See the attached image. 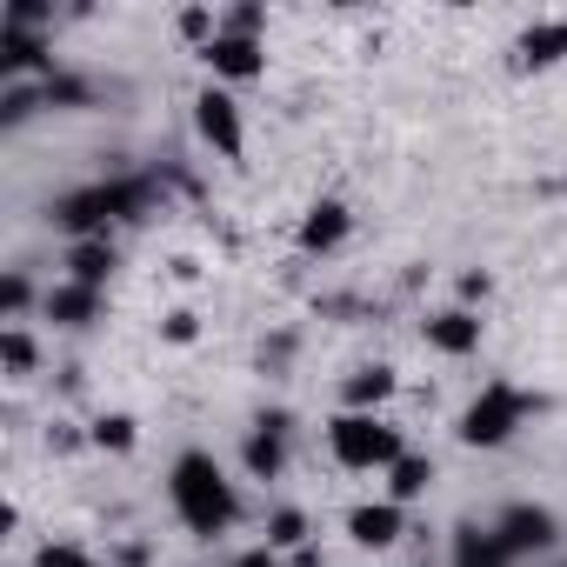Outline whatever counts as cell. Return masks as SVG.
I'll return each instance as SVG.
<instances>
[{
  "mask_svg": "<svg viewBox=\"0 0 567 567\" xmlns=\"http://www.w3.org/2000/svg\"><path fill=\"white\" fill-rule=\"evenodd\" d=\"M167 501H174V514H181V527H187L194 540H220V534L234 527V514H240L234 481H227L220 461L200 454V447H187V454L174 461V474H167Z\"/></svg>",
  "mask_w": 567,
  "mask_h": 567,
  "instance_id": "1",
  "label": "cell"
},
{
  "mask_svg": "<svg viewBox=\"0 0 567 567\" xmlns=\"http://www.w3.org/2000/svg\"><path fill=\"white\" fill-rule=\"evenodd\" d=\"M540 401L534 394H520L514 381H487L474 401H467V414H461V447H501V441H514V427L534 414Z\"/></svg>",
  "mask_w": 567,
  "mask_h": 567,
  "instance_id": "2",
  "label": "cell"
},
{
  "mask_svg": "<svg viewBox=\"0 0 567 567\" xmlns=\"http://www.w3.org/2000/svg\"><path fill=\"white\" fill-rule=\"evenodd\" d=\"M328 447H334V461L341 467H394L408 447H401V427H388L381 414H334L328 421Z\"/></svg>",
  "mask_w": 567,
  "mask_h": 567,
  "instance_id": "3",
  "label": "cell"
},
{
  "mask_svg": "<svg viewBox=\"0 0 567 567\" xmlns=\"http://www.w3.org/2000/svg\"><path fill=\"white\" fill-rule=\"evenodd\" d=\"M194 127H200V141H207L220 161H240V154H247V127H240V107H234L227 87H200V94H194Z\"/></svg>",
  "mask_w": 567,
  "mask_h": 567,
  "instance_id": "4",
  "label": "cell"
},
{
  "mask_svg": "<svg viewBox=\"0 0 567 567\" xmlns=\"http://www.w3.org/2000/svg\"><path fill=\"white\" fill-rule=\"evenodd\" d=\"M48 220L74 240H107V220H114V200H107V181L101 187H74L48 207Z\"/></svg>",
  "mask_w": 567,
  "mask_h": 567,
  "instance_id": "5",
  "label": "cell"
},
{
  "mask_svg": "<svg viewBox=\"0 0 567 567\" xmlns=\"http://www.w3.org/2000/svg\"><path fill=\"white\" fill-rule=\"evenodd\" d=\"M494 534L507 540V554L520 560V554H547L554 540H560V520L547 514V507H534V501H514L501 520H494Z\"/></svg>",
  "mask_w": 567,
  "mask_h": 567,
  "instance_id": "6",
  "label": "cell"
},
{
  "mask_svg": "<svg viewBox=\"0 0 567 567\" xmlns=\"http://www.w3.org/2000/svg\"><path fill=\"white\" fill-rule=\"evenodd\" d=\"M200 61H207L214 81H260V74H267V48L247 41V34H214V41L200 48Z\"/></svg>",
  "mask_w": 567,
  "mask_h": 567,
  "instance_id": "7",
  "label": "cell"
},
{
  "mask_svg": "<svg viewBox=\"0 0 567 567\" xmlns=\"http://www.w3.org/2000/svg\"><path fill=\"white\" fill-rule=\"evenodd\" d=\"M240 461H247L254 481H280V467H288V414H260L247 447H240Z\"/></svg>",
  "mask_w": 567,
  "mask_h": 567,
  "instance_id": "8",
  "label": "cell"
},
{
  "mask_svg": "<svg viewBox=\"0 0 567 567\" xmlns=\"http://www.w3.org/2000/svg\"><path fill=\"white\" fill-rule=\"evenodd\" d=\"M401 534H408V514H401L394 501H361V507L348 514V540L368 547V554H388Z\"/></svg>",
  "mask_w": 567,
  "mask_h": 567,
  "instance_id": "9",
  "label": "cell"
},
{
  "mask_svg": "<svg viewBox=\"0 0 567 567\" xmlns=\"http://www.w3.org/2000/svg\"><path fill=\"white\" fill-rule=\"evenodd\" d=\"M348 227H354L348 200H334V194H328V200H315V207L301 214V234H295V240H301V254H334V247L348 240Z\"/></svg>",
  "mask_w": 567,
  "mask_h": 567,
  "instance_id": "10",
  "label": "cell"
},
{
  "mask_svg": "<svg viewBox=\"0 0 567 567\" xmlns=\"http://www.w3.org/2000/svg\"><path fill=\"white\" fill-rule=\"evenodd\" d=\"M0 74H54V61H48V41L34 34V28H8L0 21Z\"/></svg>",
  "mask_w": 567,
  "mask_h": 567,
  "instance_id": "11",
  "label": "cell"
},
{
  "mask_svg": "<svg viewBox=\"0 0 567 567\" xmlns=\"http://www.w3.org/2000/svg\"><path fill=\"white\" fill-rule=\"evenodd\" d=\"M394 388H401V374H394L388 361H374V368H361V374H348V388H341V401H348V414H381V408L394 401Z\"/></svg>",
  "mask_w": 567,
  "mask_h": 567,
  "instance_id": "12",
  "label": "cell"
},
{
  "mask_svg": "<svg viewBox=\"0 0 567 567\" xmlns=\"http://www.w3.org/2000/svg\"><path fill=\"white\" fill-rule=\"evenodd\" d=\"M48 321L54 328H87V321H101V288H81V280H61V288H48Z\"/></svg>",
  "mask_w": 567,
  "mask_h": 567,
  "instance_id": "13",
  "label": "cell"
},
{
  "mask_svg": "<svg viewBox=\"0 0 567 567\" xmlns=\"http://www.w3.org/2000/svg\"><path fill=\"white\" fill-rule=\"evenodd\" d=\"M427 348H434V354H474V348H481V315H474V308L434 315V321H427Z\"/></svg>",
  "mask_w": 567,
  "mask_h": 567,
  "instance_id": "14",
  "label": "cell"
},
{
  "mask_svg": "<svg viewBox=\"0 0 567 567\" xmlns=\"http://www.w3.org/2000/svg\"><path fill=\"white\" fill-rule=\"evenodd\" d=\"M454 567H514V554H507V540H501L494 527L461 520V527H454Z\"/></svg>",
  "mask_w": 567,
  "mask_h": 567,
  "instance_id": "15",
  "label": "cell"
},
{
  "mask_svg": "<svg viewBox=\"0 0 567 567\" xmlns=\"http://www.w3.org/2000/svg\"><path fill=\"white\" fill-rule=\"evenodd\" d=\"M114 274V240H74L68 247V280H81V288H107Z\"/></svg>",
  "mask_w": 567,
  "mask_h": 567,
  "instance_id": "16",
  "label": "cell"
},
{
  "mask_svg": "<svg viewBox=\"0 0 567 567\" xmlns=\"http://www.w3.org/2000/svg\"><path fill=\"white\" fill-rule=\"evenodd\" d=\"M427 487H434V461H421V454H401V461L388 467V501H394V507L421 501Z\"/></svg>",
  "mask_w": 567,
  "mask_h": 567,
  "instance_id": "17",
  "label": "cell"
},
{
  "mask_svg": "<svg viewBox=\"0 0 567 567\" xmlns=\"http://www.w3.org/2000/svg\"><path fill=\"white\" fill-rule=\"evenodd\" d=\"M567 61V21H540L520 34V68H554Z\"/></svg>",
  "mask_w": 567,
  "mask_h": 567,
  "instance_id": "18",
  "label": "cell"
},
{
  "mask_svg": "<svg viewBox=\"0 0 567 567\" xmlns=\"http://www.w3.org/2000/svg\"><path fill=\"white\" fill-rule=\"evenodd\" d=\"M267 547L274 554H301L308 547V514L301 507H274L267 514Z\"/></svg>",
  "mask_w": 567,
  "mask_h": 567,
  "instance_id": "19",
  "label": "cell"
},
{
  "mask_svg": "<svg viewBox=\"0 0 567 567\" xmlns=\"http://www.w3.org/2000/svg\"><path fill=\"white\" fill-rule=\"evenodd\" d=\"M87 441H94V447H107V454H134V441H141V427H134V414H101Z\"/></svg>",
  "mask_w": 567,
  "mask_h": 567,
  "instance_id": "20",
  "label": "cell"
},
{
  "mask_svg": "<svg viewBox=\"0 0 567 567\" xmlns=\"http://www.w3.org/2000/svg\"><path fill=\"white\" fill-rule=\"evenodd\" d=\"M0 361H8L14 381L34 374V361H41V354H34V334H28V328H8V334H0Z\"/></svg>",
  "mask_w": 567,
  "mask_h": 567,
  "instance_id": "21",
  "label": "cell"
},
{
  "mask_svg": "<svg viewBox=\"0 0 567 567\" xmlns=\"http://www.w3.org/2000/svg\"><path fill=\"white\" fill-rule=\"evenodd\" d=\"M34 567H107V560H94V554L74 547V540H48V547L34 554Z\"/></svg>",
  "mask_w": 567,
  "mask_h": 567,
  "instance_id": "22",
  "label": "cell"
},
{
  "mask_svg": "<svg viewBox=\"0 0 567 567\" xmlns=\"http://www.w3.org/2000/svg\"><path fill=\"white\" fill-rule=\"evenodd\" d=\"M41 101H54V107H87V87H81L74 74H48V81H41Z\"/></svg>",
  "mask_w": 567,
  "mask_h": 567,
  "instance_id": "23",
  "label": "cell"
},
{
  "mask_svg": "<svg viewBox=\"0 0 567 567\" xmlns=\"http://www.w3.org/2000/svg\"><path fill=\"white\" fill-rule=\"evenodd\" d=\"M28 301H34V280L14 267V274H8V288H0V308H8V321H21V315H28Z\"/></svg>",
  "mask_w": 567,
  "mask_h": 567,
  "instance_id": "24",
  "label": "cell"
},
{
  "mask_svg": "<svg viewBox=\"0 0 567 567\" xmlns=\"http://www.w3.org/2000/svg\"><path fill=\"white\" fill-rule=\"evenodd\" d=\"M260 28H267V8H227V21H220V34H247V41H260Z\"/></svg>",
  "mask_w": 567,
  "mask_h": 567,
  "instance_id": "25",
  "label": "cell"
},
{
  "mask_svg": "<svg viewBox=\"0 0 567 567\" xmlns=\"http://www.w3.org/2000/svg\"><path fill=\"white\" fill-rule=\"evenodd\" d=\"M181 34H187V41H200V48H207V41H214V34H220V28H214V14H207V8H187V14H181Z\"/></svg>",
  "mask_w": 567,
  "mask_h": 567,
  "instance_id": "26",
  "label": "cell"
},
{
  "mask_svg": "<svg viewBox=\"0 0 567 567\" xmlns=\"http://www.w3.org/2000/svg\"><path fill=\"white\" fill-rule=\"evenodd\" d=\"M8 28H48V8H41V0H14V8H8Z\"/></svg>",
  "mask_w": 567,
  "mask_h": 567,
  "instance_id": "27",
  "label": "cell"
},
{
  "mask_svg": "<svg viewBox=\"0 0 567 567\" xmlns=\"http://www.w3.org/2000/svg\"><path fill=\"white\" fill-rule=\"evenodd\" d=\"M161 334H167L174 348H187V341H194L200 328H194V315H167V321H161Z\"/></svg>",
  "mask_w": 567,
  "mask_h": 567,
  "instance_id": "28",
  "label": "cell"
},
{
  "mask_svg": "<svg viewBox=\"0 0 567 567\" xmlns=\"http://www.w3.org/2000/svg\"><path fill=\"white\" fill-rule=\"evenodd\" d=\"M227 567H280V554H274V547H247V554H234Z\"/></svg>",
  "mask_w": 567,
  "mask_h": 567,
  "instance_id": "29",
  "label": "cell"
},
{
  "mask_svg": "<svg viewBox=\"0 0 567 567\" xmlns=\"http://www.w3.org/2000/svg\"><path fill=\"white\" fill-rule=\"evenodd\" d=\"M487 288H494L487 274H461V301H487Z\"/></svg>",
  "mask_w": 567,
  "mask_h": 567,
  "instance_id": "30",
  "label": "cell"
}]
</instances>
